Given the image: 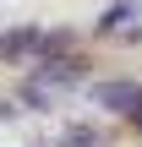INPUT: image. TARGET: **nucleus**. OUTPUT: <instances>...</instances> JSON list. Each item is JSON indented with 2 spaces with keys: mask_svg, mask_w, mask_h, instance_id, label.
Masks as SVG:
<instances>
[{
  "mask_svg": "<svg viewBox=\"0 0 142 147\" xmlns=\"http://www.w3.org/2000/svg\"><path fill=\"white\" fill-rule=\"evenodd\" d=\"M44 27H33V22H22V27H5L0 33V60L5 65H22V60H44Z\"/></svg>",
  "mask_w": 142,
  "mask_h": 147,
  "instance_id": "nucleus-1",
  "label": "nucleus"
},
{
  "mask_svg": "<svg viewBox=\"0 0 142 147\" xmlns=\"http://www.w3.org/2000/svg\"><path fill=\"white\" fill-rule=\"evenodd\" d=\"M137 93H142V82H99V87H93V98H99L109 115H131Z\"/></svg>",
  "mask_w": 142,
  "mask_h": 147,
  "instance_id": "nucleus-2",
  "label": "nucleus"
},
{
  "mask_svg": "<svg viewBox=\"0 0 142 147\" xmlns=\"http://www.w3.org/2000/svg\"><path fill=\"white\" fill-rule=\"evenodd\" d=\"M60 147H99V136H93V125H71Z\"/></svg>",
  "mask_w": 142,
  "mask_h": 147,
  "instance_id": "nucleus-3",
  "label": "nucleus"
},
{
  "mask_svg": "<svg viewBox=\"0 0 142 147\" xmlns=\"http://www.w3.org/2000/svg\"><path fill=\"white\" fill-rule=\"evenodd\" d=\"M120 22H131V5H109V11L99 16V27H104V33H115Z\"/></svg>",
  "mask_w": 142,
  "mask_h": 147,
  "instance_id": "nucleus-4",
  "label": "nucleus"
},
{
  "mask_svg": "<svg viewBox=\"0 0 142 147\" xmlns=\"http://www.w3.org/2000/svg\"><path fill=\"white\" fill-rule=\"evenodd\" d=\"M131 125H142V93H137V104H131V115H126Z\"/></svg>",
  "mask_w": 142,
  "mask_h": 147,
  "instance_id": "nucleus-5",
  "label": "nucleus"
}]
</instances>
